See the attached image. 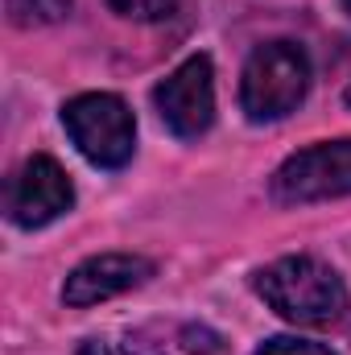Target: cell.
Wrapping results in <instances>:
<instances>
[{"label": "cell", "instance_id": "obj_1", "mask_svg": "<svg viewBox=\"0 0 351 355\" xmlns=\"http://www.w3.org/2000/svg\"><path fill=\"white\" fill-rule=\"evenodd\" d=\"M257 293L268 310L298 327H327L348 314V285L318 257H281L257 272Z\"/></svg>", "mask_w": 351, "mask_h": 355}, {"label": "cell", "instance_id": "obj_2", "mask_svg": "<svg viewBox=\"0 0 351 355\" xmlns=\"http://www.w3.org/2000/svg\"><path fill=\"white\" fill-rule=\"evenodd\" d=\"M310 91V58L298 42H264L244 62L240 79V107L252 124L281 120L298 112V103Z\"/></svg>", "mask_w": 351, "mask_h": 355}, {"label": "cell", "instance_id": "obj_3", "mask_svg": "<svg viewBox=\"0 0 351 355\" xmlns=\"http://www.w3.org/2000/svg\"><path fill=\"white\" fill-rule=\"evenodd\" d=\"M62 128L75 141V149L99 170H120L132 162L137 149V120L128 103L112 91H87L75 95L62 107Z\"/></svg>", "mask_w": 351, "mask_h": 355}, {"label": "cell", "instance_id": "obj_4", "mask_svg": "<svg viewBox=\"0 0 351 355\" xmlns=\"http://www.w3.org/2000/svg\"><path fill=\"white\" fill-rule=\"evenodd\" d=\"M268 194L281 207H306V202H327V198L351 194V137L323 141V145H310L285 157L268 182Z\"/></svg>", "mask_w": 351, "mask_h": 355}, {"label": "cell", "instance_id": "obj_5", "mask_svg": "<svg viewBox=\"0 0 351 355\" xmlns=\"http://www.w3.org/2000/svg\"><path fill=\"white\" fill-rule=\"evenodd\" d=\"M157 116L166 120V128L194 141L215 124V71L207 54H190L182 67H174L157 87H153Z\"/></svg>", "mask_w": 351, "mask_h": 355}, {"label": "cell", "instance_id": "obj_6", "mask_svg": "<svg viewBox=\"0 0 351 355\" xmlns=\"http://www.w3.org/2000/svg\"><path fill=\"white\" fill-rule=\"evenodd\" d=\"M71 202H75L71 178L46 153H33L4 186V215H8V223L29 227V232L54 223L58 215H67Z\"/></svg>", "mask_w": 351, "mask_h": 355}, {"label": "cell", "instance_id": "obj_7", "mask_svg": "<svg viewBox=\"0 0 351 355\" xmlns=\"http://www.w3.org/2000/svg\"><path fill=\"white\" fill-rule=\"evenodd\" d=\"M153 277V261L132 257V252H103L91 257L75 268L62 285V302L67 306H99L116 293H128L137 285H145Z\"/></svg>", "mask_w": 351, "mask_h": 355}, {"label": "cell", "instance_id": "obj_8", "mask_svg": "<svg viewBox=\"0 0 351 355\" xmlns=\"http://www.w3.org/2000/svg\"><path fill=\"white\" fill-rule=\"evenodd\" d=\"M79 355H162L145 335H124V339H87Z\"/></svg>", "mask_w": 351, "mask_h": 355}, {"label": "cell", "instance_id": "obj_9", "mask_svg": "<svg viewBox=\"0 0 351 355\" xmlns=\"http://www.w3.org/2000/svg\"><path fill=\"white\" fill-rule=\"evenodd\" d=\"M71 8V0H8V12L17 25H33V21H58Z\"/></svg>", "mask_w": 351, "mask_h": 355}, {"label": "cell", "instance_id": "obj_10", "mask_svg": "<svg viewBox=\"0 0 351 355\" xmlns=\"http://www.w3.org/2000/svg\"><path fill=\"white\" fill-rule=\"evenodd\" d=\"M108 4L132 21H166L178 8V0H108Z\"/></svg>", "mask_w": 351, "mask_h": 355}, {"label": "cell", "instance_id": "obj_11", "mask_svg": "<svg viewBox=\"0 0 351 355\" xmlns=\"http://www.w3.org/2000/svg\"><path fill=\"white\" fill-rule=\"evenodd\" d=\"M252 355H335L331 347L314 343V339H293V335H277V339H264Z\"/></svg>", "mask_w": 351, "mask_h": 355}, {"label": "cell", "instance_id": "obj_12", "mask_svg": "<svg viewBox=\"0 0 351 355\" xmlns=\"http://www.w3.org/2000/svg\"><path fill=\"white\" fill-rule=\"evenodd\" d=\"M343 8H348V12H351V0H343Z\"/></svg>", "mask_w": 351, "mask_h": 355}, {"label": "cell", "instance_id": "obj_13", "mask_svg": "<svg viewBox=\"0 0 351 355\" xmlns=\"http://www.w3.org/2000/svg\"><path fill=\"white\" fill-rule=\"evenodd\" d=\"M348 103H351V87H348Z\"/></svg>", "mask_w": 351, "mask_h": 355}]
</instances>
